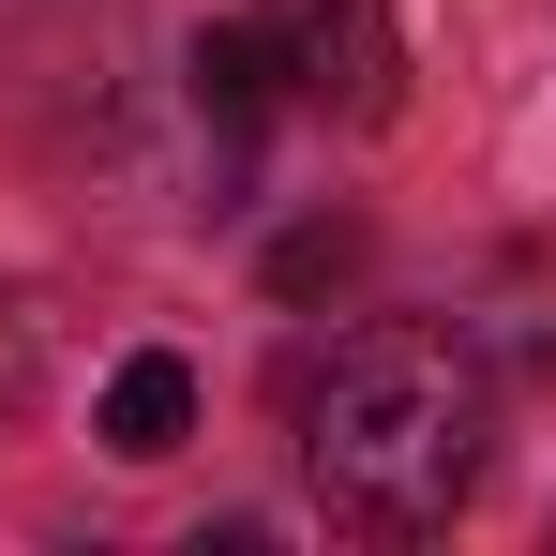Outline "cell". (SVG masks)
Masks as SVG:
<instances>
[{"instance_id": "6da1fadb", "label": "cell", "mask_w": 556, "mask_h": 556, "mask_svg": "<svg viewBox=\"0 0 556 556\" xmlns=\"http://www.w3.org/2000/svg\"><path fill=\"white\" fill-rule=\"evenodd\" d=\"M301 452H316V496L346 527L421 542V527H452V496L481 481V362L452 331H406V316L346 331L331 376L301 391Z\"/></svg>"}, {"instance_id": "7a4b0ae2", "label": "cell", "mask_w": 556, "mask_h": 556, "mask_svg": "<svg viewBox=\"0 0 556 556\" xmlns=\"http://www.w3.org/2000/svg\"><path fill=\"white\" fill-rule=\"evenodd\" d=\"M256 30H271L286 91L346 105V121H391V91H406V30H391V0H256Z\"/></svg>"}, {"instance_id": "3957f363", "label": "cell", "mask_w": 556, "mask_h": 556, "mask_svg": "<svg viewBox=\"0 0 556 556\" xmlns=\"http://www.w3.org/2000/svg\"><path fill=\"white\" fill-rule=\"evenodd\" d=\"M91 437H105V452H121V466H166V452H181V437H195V362H181V346H136V362L105 376Z\"/></svg>"}, {"instance_id": "277c9868", "label": "cell", "mask_w": 556, "mask_h": 556, "mask_svg": "<svg viewBox=\"0 0 556 556\" xmlns=\"http://www.w3.org/2000/svg\"><path fill=\"white\" fill-rule=\"evenodd\" d=\"M195 105H211V121H271L286 105V61H271L256 15H241V30H195Z\"/></svg>"}, {"instance_id": "5b68a950", "label": "cell", "mask_w": 556, "mask_h": 556, "mask_svg": "<svg viewBox=\"0 0 556 556\" xmlns=\"http://www.w3.org/2000/svg\"><path fill=\"white\" fill-rule=\"evenodd\" d=\"M346 271H362V226H286V241H271L286 301H316V286H346Z\"/></svg>"}, {"instance_id": "8992f818", "label": "cell", "mask_w": 556, "mask_h": 556, "mask_svg": "<svg viewBox=\"0 0 556 556\" xmlns=\"http://www.w3.org/2000/svg\"><path fill=\"white\" fill-rule=\"evenodd\" d=\"M30 406V316H0V421Z\"/></svg>"}]
</instances>
